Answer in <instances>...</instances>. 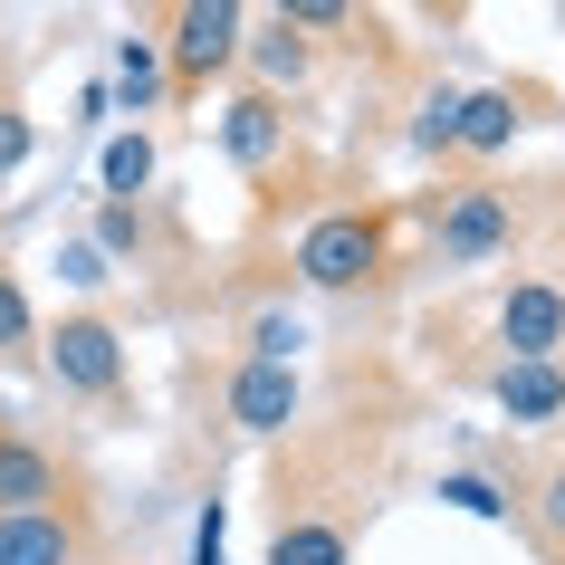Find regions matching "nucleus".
<instances>
[{
    "label": "nucleus",
    "instance_id": "nucleus-1",
    "mask_svg": "<svg viewBox=\"0 0 565 565\" xmlns=\"http://www.w3.org/2000/svg\"><path fill=\"white\" fill-rule=\"evenodd\" d=\"M39 364H49V384L77 393V403H116L125 393V335H116V317H96V307L39 327Z\"/></svg>",
    "mask_w": 565,
    "mask_h": 565
},
{
    "label": "nucleus",
    "instance_id": "nucleus-2",
    "mask_svg": "<svg viewBox=\"0 0 565 565\" xmlns=\"http://www.w3.org/2000/svg\"><path fill=\"white\" fill-rule=\"evenodd\" d=\"M518 239V192L499 182H450L441 211H431V259L441 268H489Z\"/></svg>",
    "mask_w": 565,
    "mask_h": 565
},
{
    "label": "nucleus",
    "instance_id": "nucleus-3",
    "mask_svg": "<svg viewBox=\"0 0 565 565\" xmlns=\"http://www.w3.org/2000/svg\"><path fill=\"white\" fill-rule=\"evenodd\" d=\"M384 268V221L374 211H327L298 231V278L307 288H364Z\"/></svg>",
    "mask_w": 565,
    "mask_h": 565
},
{
    "label": "nucleus",
    "instance_id": "nucleus-4",
    "mask_svg": "<svg viewBox=\"0 0 565 565\" xmlns=\"http://www.w3.org/2000/svg\"><path fill=\"white\" fill-rule=\"evenodd\" d=\"M499 345H508V364H556L565 355V278L556 268H527L499 298Z\"/></svg>",
    "mask_w": 565,
    "mask_h": 565
},
{
    "label": "nucleus",
    "instance_id": "nucleus-5",
    "mask_svg": "<svg viewBox=\"0 0 565 565\" xmlns=\"http://www.w3.org/2000/svg\"><path fill=\"white\" fill-rule=\"evenodd\" d=\"M268 565H355V508H307L278 489V536Z\"/></svg>",
    "mask_w": 565,
    "mask_h": 565
},
{
    "label": "nucleus",
    "instance_id": "nucleus-6",
    "mask_svg": "<svg viewBox=\"0 0 565 565\" xmlns=\"http://www.w3.org/2000/svg\"><path fill=\"white\" fill-rule=\"evenodd\" d=\"M239 0H182L173 10V77L182 87H202V77H221V67L239 58Z\"/></svg>",
    "mask_w": 565,
    "mask_h": 565
},
{
    "label": "nucleus",
    "instance_id": "nucleus-7",
    "mask_svg": "<svg viewBox=\"0 0 565 565\" xmlns=\"http://www.w3.org/2000/svg\"><path fill=\"white\" fill-rule=\"evenodd\" d=\"M20 508H77V499H67V460L58 450L0 422V518H20Z\"/></svg>",
    "mask_w": 565,
    "mask_h": 565
},
{
    "label": "nucleus",
    "instance_id": "nucleus-8",
    "mask_svg": "<svg viewBox=\"0 0 565 565\" xmlns=\"http://www.w3.org/2000/svg\"><path fill=\"white\" fill-rule=\"evenodd\" d=\"M221 403H231V431H249V441H278V431H288V422H298V364H239L231 374V393H221Z\"/></svg>",
    "mask_w": 565,
    "mask_h": 565
},
{
    "label": "nucleus",
    "instance_id": "nucleus-9",
    "mask_svg": "<svg viewBox=\"0 0 565 565\" xmlns=\"http://www.w3.org/2000/svg\"><path fill=\"white\" fill-rule=\"evenodd\" d=\"M87 518L77 508H20L0 518V565H87Z\"/></svg>",
    "mask_w": 565,
    "mask_h": 565
},
{
    "label": "nucleus",
    "instance_id": "nucleus-10",
    "mask_svg": "<svg viewBox=\"0 0 565 565\" xmlns=\"http://www.w3.org/2000/svg\"><path fill=\"white\" fill-rule=\"evenodd\" d=\"M489 403L508 422H565V364H499L489 374Z\"/></svg>",
    "mask_w": 565,
    "mask_h": 565
},
{
    "label": "nucleus",
    "instance_id": "nucleus-11",
    "mask_svg": "<svg viewBox=\"0 0 565 565\" xmlns=\"http://www.w3.org/2000/svg\"><path fill=\"white\" fill-rule=\"evenodd\" d=\"M278 145H288V116H278V96H231V116H221V153L231 163H278Z\"/></svg>",
    "mask_w": 565,
    "mask_h": 565
},
{
    "label": "nucleus",
    "instance_id": "nucleus-12",
    "mask_svg": "<svg viewBox=\"0 0 565 565\" xmlns=\"http://www.w3.org/2000/svg\"><path fill=\"white\" fill-rule=\"evenodd\" d=\"M518 96L508 87H479V96H460V125H450V153H508L518 145Z\"/></svg>",
    "mask_w": 565,
    "mask_h": 565
},
{
    "label": "nucleus",
    "instance_id": "nucleus-13",
    "mask_svg": "<svg viewBox=\"0 0 565 565\" xmlns=\"http://www.w3.org/2000/svg\"><path fill=\"white\" fill-rule=\"evenodd\" d=\"M239 58L259 67V96H278V87H298L307 67H317V49H307L288 20H268V39H239Z\"/></svg>",
    "mask_w": 565,
    "mask_h": 565
},
{
    "label": "nucleus",
    "instance_id": "nucleus-14",
    "mask_svg": "<svg viewBox=\"0 0 565 565\" xmlns=\"http://www.w3.org/2000/svg\"><path fill=\"white\" fill-rule=\"evenodd\" d=\"M518 508H527V527H536V546H546V556L565 565V450H556V460H546V470L527 479V499H518Z\"/></svg>",
    "mask_w": 565,
    "mask_h": 565
},
{
    "label": "nucleus",
    "instance_id": "nucleus-15",
    "mask_svg": "<svg viewBox=\"0 0 565 565\" xmlns=\"http://www.w3.org/2000/svg\"><path fill=\"white\" fill-rule=\"evenodd\" d=\"M39 355V307H30V288L0 268V364H30Z\"/></svg>",
    "mask_w": 565,
    "mask_h": 565
},
{
    "label": "nucleus",
    "instance_id": "nucleus-16",
    "mask_svg": "<svg viewBox=\"0 0 565 565\" xmlns=\"http://www.w3.org/2000/svg\"><path fill=\"white\" fill-rule=\"evenodd\" d=\"M116 87H125V106L145 116L153 96H163V39H125L116 49Z\"/></svg>",
    "mask_w": 565,
    "mask_h": 565
},
{
    "label": "nucleus",
    "instance_id": "nucleus-17",
    "mask_svg": "<svg viewBox=\"0 0 565 565\" xmlns=\"http://www.w3.org/2000/svg\"><path fill=\"white\" fill-rule=\"evenodd\" d=\"M96 173H106V202H135V192L153 182V145H145V135H116Z\"/></svg>",
    "mask_w": 565,
    "mask_h": 565
},
{
    "label": "nucleus",
    "instance_id": "nucleus-18",
    "mask_svg": "<svg viewBox=\"0 0 565 565\" xmlns=\"http://www.w3.org/2000/svg\"><path fill=\"white\" fill-rule=\"evenodd\" d=\"M431 499H450L460 518H518V499H508V489H499L489 470H450L441 489H431Z\"/></svg>",
    "mask_w": 565,
    "mask_h": 565
},
{
    "label": "nucleus",
    "instance_id": "nucleus-19",
    "mask_svg": "<svg viewBox=\"0 0 565 565\" xmlns=\"http://www.w3.org/2000/svg\"><path fill=\"white\" fill-rule=\"evenodd\" d=\"M298 345H307V327L288 317V307H268V317H249V355H259V364H298Z\"/></svg>",
    "mask_w": 565,
    "mask_h": 565
},
{
    "label": "nucleus",
    "instance_id": "nucleus-20",
    "mask_svg": "<svg viewBox=\"0 0 565 565\" xmlns=\"http://www.w3.org/2000/svg\"><path fill=\"white\" fill-rule=\"evenodd\" d=\"M96 249L135 259V249H145V202H106V211H96Z\"/></svg>",
    "mask_w": 565,
    "mask_h": 565
},
{
    "label": "nucleus",
    "instance_id": "nucleus-21",
    "mask_svg": "<svg viewBox=\"0 0 565 565\" xmlns=\"http://www.w3.org/2000/svg\"><path fill=\"white\" fill-rule=\"evenodd\" d=\"M450 125H460V87H441L431 106H422V125H413V135H422V153H450Z\"/></svg>",
    "mask_w": 565,
    "mask_h": 565
},
{
    "label": "nucleus",
    "instance_id": "nucleus-22",
    "mask_svg": "<svg viewBox=\"0 0 565 565\" xmlns=\"http://www.w3.org/2000/svg\"><path fill=\"white\" fill-rule=\"evenodd\" d=\"M278 20H288V30H355V10H345V0H288Z\"/></svg>",
    "mask_w": 565,
    "mask_h": 565
},
{
    "label": "nucleus",
    "instance_id": "nucleus-23",
    "mask_svg": "<svg viewBox=\"0 0 565 565\" xmlns=\"http://www.w3.org/2000/svg\"><path fill=\"white\" fill-rule=\"evenodd\" d=\"M20 163H30V116L0 96V173H20Z\"/></svg>",
    "mask_w": 565,
    "mask_h": 565
},
{
    "label": "nucleus",
    "instance_id": "nucleus-24",
    "mask_svg": "<svg viewBox=\"0 0 565 565\" xmlns=\"http://www.w3.org/2000/svg\"><path fill=\"white\" fill-rule=\"evenodd\" d=\"M221 527H231V508L211 499L202 518H192V565H221Z\"/></svg>",
    "mask_w": 565,
    "mask_h": 565
},
{
    "label": "nucleus",
    "instance_id": "nucleus-25",
    "mask_svg": "<svg viewBox=\"0 0 565 565\" xmlns=\"http://www.w3.org/2000/svg\"><path fill=\"white\" fill-rule=\"evenodd\" d=\"M58 268L77 278V288H96V278H106V249H96V239H67V249H58Z\"/></svg>",
    "mask_w": 565,
    "mask_h": 565
}]
</instances>
